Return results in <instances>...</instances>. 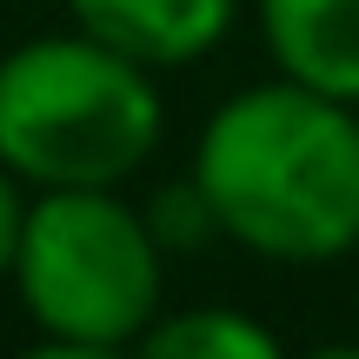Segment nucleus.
Listing matches in <instances>:
<instances>
[{"mask_svg":"<svg viewBox=\"0 0 359 359\" xmlns=\"http://www.w3.org/2000/svg\"><path fill=\"white\" fill-rule=\"evenodd\" d=\"M140 353L147 359H280V333L240 306H180L147 326Z\"/></svg>","mask_w":359,"mask_h":359,"instance_id":"423d86ee","label":"nucleus"},{"mask_svg":"<svg viewBox=\"0 0 359 359\" xmlns=\"http://www.w3.org/2000/svg\"><path fill=\"white\" fill-rule=\"evenodd\" d=\"M187 180L219 240L266 266H333L359 253V107L299 80L240 87L206 114Z\"/></svg>","mask_w":359,"mask_h":359,"instance_id":"f257e3e1","label":"nucleus"},{"mask_svg":"<svg viewBox=\"0 0 359 359\" xmlns=\"http://www.w3.org/2000/svg\"><path fill=\"white\" fill-rule=\"evenodd\" d=\"M160 140L167 93L154 67L80 27L0 47V167L27 193L127 187Z\"/></svg>","mask_w":359,"mask_h":359,"instance_id":"f03ea898","label":"nucleus"},{"mask_svg":"<svg viewBox=\"0 0 359 359\" xmlns=\"http://www.w3.org/2000/svg\"><path fill=\"white\" fill-rule=\"evenodd\" d=\"M27 200L34 193L20 187L7 167H0V286L13 280V253H20V226H27Z\"/></svg>","mask_w":359,"mask_h":359,"instance_id":"6e6552de","label":"nucleus"},{"mask_svg":"<svg viewBox=\"0 0 359 359\" xmlns=\"http://www.w3.org/2000/svg\"><path fill=\"white\" fill-rule=\"evenodd\" d=\"M273 74L359 107V0H253Z\"/></svg>","mask_w":359,"mask_h":359,"instance_id":"39448f33","label":"nucleus"},{"mask_svg":"<svg viewBox=\"0 0 359 359\" xmlns=\"http://www.w3.org/2000/svg\"><path fill=\"white\" fill-rule=\"evenodd\" d=\"M147 226H154V240L167 246V259L173 253H193V246H206V240H219V226H213V213H206V200H200L193 180H173L167 193H154Z\"/></svg>","mask_w":359,"mask_h":359,"instance_id":"0eeeda50","label":"nucleus"},{"mask_svg":"<svg viewBox=\"0 0 359 359\" xmlns=\"http://www.w3.org/2000/svg\"><path fill=\"white\" fill-rule=\"evenodd\" d=\"M7 286L40 353H140L147 326L167 313V246L120 187H47L27 200Z\"/></svg>","mask_w":359,"mask_h":359,"instance_id":"7ed1b4c3","label":"nucleus"},{"mask_svg":"<svg viewBox=\"0 0 359 359\" xmlns=\"http://www.w3.org/2000/svg\"><path fill=\"white\" fill-rule=\"evenodd\" d=\"M240 7L246 0H67L80 34L107 40L114 53L154 67V74H180V67H200L206 53H219Z\"/></svg>","mask_w":359,"mask_h":359,"instance_id":"20e7f679","label":"nucleus"}]
</instances>
